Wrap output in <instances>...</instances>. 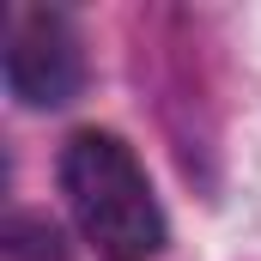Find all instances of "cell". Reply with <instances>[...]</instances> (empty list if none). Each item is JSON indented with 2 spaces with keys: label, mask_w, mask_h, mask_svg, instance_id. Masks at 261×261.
Segmentation results:
<instances>
[{
  "label": "cell",
  "mask_w": 261,
  "mask_h": 261,
  "mask_svg": "<svg viewBox=\"0 0 261 261\" xmlns=\"http://www.w3.org/2000/svg\"><path fill=\"white\" fill-rule=\"evenodd\" d=\"M0 261H67L61 231L49 219H12L0 237Z\"/></svg>",
  "instance_id": "cell-3"
},
{
  "label": "cell",
  "mask_w": 261,
  "mask_h": 261,
  "mask_svg": "<svg viewBox=\"0 0 261 261\" xmlns=\"http://www.w3.org/2000/svg\"><path fill=\"white\" fill-rule=\"evenodd\" d=\"M6 85L31 110H61L85 85V55H79V37L61 12H43V6L12 12V24H6Z\"/></svg>",
  "instance_id": "cell-2"
},
{
  "label": "cell",
  "mask_w": 261,
  "mask_h": 261,
  "mask_svg": "<svg viewBox=\"0 0 261 261\" xmlns=\"http://www.w3.org/2000/svg\"><path fill=\"white\" fill-rule=\"evenodd\" d=\"M61 189L79 231L110 261H146L164 249V213L128 146L103 128H79L61 152Z\"/></svg>",
  "instance_id": "cell-1"
}]
</instances>
